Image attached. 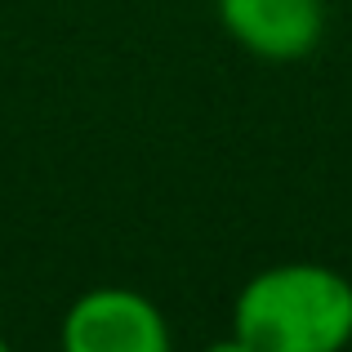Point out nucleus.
<instances>
[{
  "instance_id": "f03ea898",
  "label": "nucleus",
  "mask_w": 352,
  "mask_h": 352,
  "mask_svg": "<svg viewBox=\"0 0 352 352\" xmlns=\"http://www.w3.org/2000/svg\"><path fill=\"white\" fill-rule=\"evenodd\" d=\"M58 352H174V339L165 312L143 290L94 285L63 312Z\"/></svg>"
},
{
  "instance_id": "20e7f679",
  "label": "nucleus",
  "mask_w": 352,
  "mask_h": 352,
  "mask_svg": "<svg viewBox=\"0 0 352 352\" xmlns=\"http://www.w3.org/2000/svg\"><path fill=\"white\" fill-rule=\"evenodd\" d=\"M201 352H254V348H250L241 335H228V339H214V344H206Z\"/></svg>"
},
{
  "instance_id": "f257e3e1",
  "label": "nucleus",
  "mask_w": 352,
  "mask_h": 352,
  "mask_svg": "<svg viewBox=\"0 0 352 352\" xmlns=\"http://www.w3.org/2000/svg\"><path fill=\"white\" fill-rule=\"evenodd\" d=\"M232 335L254 352H344L352 281L326 263H272L236 290Z\"/></svg>"
},
{
  "instance_id": "7ed1b4c3",
  "label": "nucleus",
  "mask_w": 352,
  "mask_h": 352,
  "mask_svg": "<svg viewBox=\"0 0 352 352\" xmlns=\"http://www.w3.org/2000/svg\"><path fill=\"white\" fill-rule=\"evenodd\" d=\"M219 23L263 63H299L326 36V0H214Z\"/></svg>"
},
{
  "instance_id": "39448f33",
  "label": "nucleus",
  "mask_w": 352,
  "mask_h": 352,
  "mask_svg": "<svg viewBox=\"0 0 352 352\" xmlns=\"http://www.w3.org/2000/svg\"><path fill=\"white\" fill-rule=\"evenodd\" d=\"M0 352H14V344H9V339H5V335H0Z\"/></svg>"
}]
</instances>
